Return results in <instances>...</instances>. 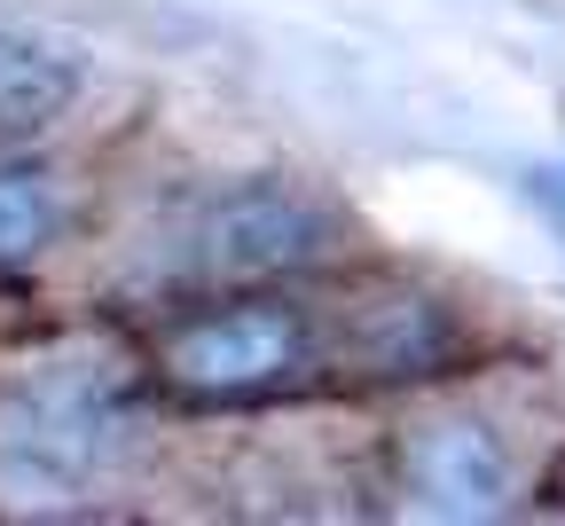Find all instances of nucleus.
Returning a JSON list of instances; mask_svg holds the SVG:
<instances>
[{"instance_id": "nucleus-7", "label": "nucleus", "mask_w": 565, "mask_h": 526, "mask_svg": "<svg viewBox=\"0 0 565 526\" xmlns=\"http://www.w3.org/2000/svg\"><path fill=\"white\" fill-rule=\"evenodd\" d=\"M526 197L550 212V229L565 236V173H526Z\"/></svg>"}, {"instance_id": "nucleus-1", "label": "nucleus", "mask_w": 565, "mask_h": 526, "mask_svg": "<svg viewBox=\"0 0 565 526\" xmlns=\"http://www.w3.org/2000/svg\"><path fill=\"white\" fill-rule=\"evenodd\" d=\"M330 212L291 181H236L212 189L173 236V267L189 283H275L330 252Z\"/></svg>"}, {"instance_id": "nucleus-3", "label": "nucleus", "mask_w": 565, "mask_h": 526, "mask_svg": "<svg viewBox=\"0 0 565 526\" xmlns=\"http://www.w3.org/2000/svg\"><path fill=\"white\" fill-rule=\"evenodd\" d=\"M401 495L424 518H503L519 503V464L487 417H433L401 448Z\"/></svg>"}, {"instance_id": "nucleus-5", "label": "nucleus", "mask_w": 565, "mask_h": 526, "mask_svg": "<svg viewBox=\"0 0 565 526\" xmlns=\"http://www.w3.org/2000/svg\"><path fill=\"white\" fill-rule=\"evenodd\" d=\"M79 95V55L32 24H0V134H40Z\"/></svg>"}, {"instance_id": "nucleus-4", "label": "nucleus", "mask_w": 565, "mask_h": 526, "mask_svg": "<svg viewBox=\"0 0 565 526\" xmlns=\"http://www.w3.org/2000/svg\"><path fill=\"white\" fill-rule=\"evenodd\" d=\"M362 378H424L456 354V330L440 315V298L424 291H377L362 307H345V346H338Z\"/></svg>"}, {"instance_id": "nucleus-6", "label": "nucleus", "mask_w": 565, "mask_h": 526, "mask_svg": "<svg viewBox=\"0 0 565 526\" xmlns=\"http://www.w3.org/2000/svg\"><path fill=\"white\" fill-rule=\"evenodd\" d=\"M55 229V197L40 189V173L24 166H0V267L9 260H32Z\"/></svg>"}, {"instance_id": "nucleus-2", "label": "nucleus", "mask_w": 565, "mask_h": 526, "mask_svg": "<svg viewBox=\"0 0 565 526\" xmlns=\"http://www.w3.org/2000/svg\"><path fill=\"white\" fill-rule=\"evenodd\" d=\"M166 369H173V386H189L204 401H252L315 369V323L299 307H282V298H244V307L181 323L166 338Z\"/></svg>"}]
</instances>
